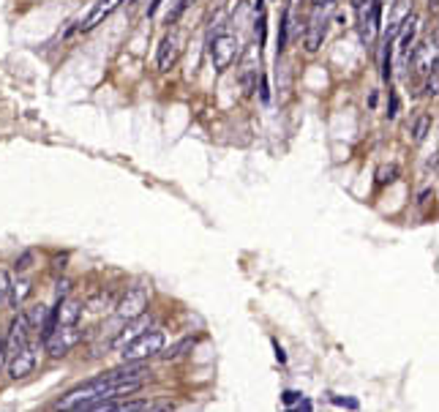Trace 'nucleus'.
<instances>
[{
  "label": "nucleus",
  "mask_w": 439,
  "mask_h": 412,
  "mask_svg": "<svg viewBox=\"0 0 439 412\" xmlns=\"http://www.w3.org/2000/svg\"><path fill=\"white\" fill-rule=\"evenodd\" d=\"M8 295H11V276L0 271V306L8 303Z\"/></svg>",
  "instance_id": "15"
},
{
  "label": "nucleus",
  "mask_w": 439,
  "mask_h": 412,
  "mask_svg": "<svg viewBox=\"0 0 439 412\" xmlns=\"http://www.w3.org/2000/svg\"><path fill=\"white\" fill-rule=\"evenodd\" d=\"M147 377H150V368L142 361H126V366L112 368L107 374H98L88 382L71 388L57 402V407L60 410H90L98 402H112V399H120V396H132L147 382Z\"/></svg>",
  "instance_id": "1"
},
{
  "label": "nucleus",
  "mask_w": 439,
  "mask_h": 412,
  "mask_svg": "<svg viewBox=\"0 0 439 412\" xmlns=\"http://www.w3.org/2000/svg\"><path fill=\"white\" fill-rule=\"evenodd\" d=\"M177 57H180V39H177L175 33H170V36H164V42L159 44V57H156L159 71H170L177 63Z\"/></svg>",
  "instance_id": "11"
},
{
  "label": "nucleus",
  "mask_w": 439,
  "mask_h": 412,
  "mask_svg": "<svg viewBox=\"0 0 439 412\" xmlns=\"http://www.w3.org/2000/svg\"><path fill=\"white\" fill-rule=\"evenodd\" d=\"M80 336H82V333H80V325H55V330L46 336L44 344L52 358H63L71 347H77Z\"/></svg>",
  "instance_id": "6"
},
{
  "label": "nucleus",
  "mask_w": 439,
  "mask_h": 412,
  "mask_svg": "<svg viewBox=\"0 0 439 412\" xmlns=\"http://www.w3.org/2000/svg\"><path fill=\"white\" fill-rule=\"evenodd\" d=\"M409 57H412V66H415V71H418V74L429 77L431 71H437V39H431V42H426V44L415 46V49L409 52Z\"/></svg>",
  "instance_id": "9"
},
{
  "label": "nucleus",
  "mask_w": 439,
  "mask_h": 412,
  "mask_svg": "<svg viewBox=\"0 0 439 412\" xmlns=\"http://www.w3.org/2000/svg\"><path fill=\"white\" fill-rule=\"evenodd\" d=\"M295 402H301V393H295V391H284V404H295Z\"/></svg>",
  "instance_id": "20"
},
{
  "label": "nucleus",
  "mask_w": 439,
  "mask_h": 412,
  "mask_svg": "<svg viewBox=\"0 0 439 412\" xmlns=\"http://www.w3.org/2000/svg\"><path fill=\"white\" fill-rule=\"evenodd\" d=\"M355 6H357V11H360V19H357L360 42L366 46H371L377 42L379 25H382V0H357Z\"/></svg>",
  "instance_id": "4"
},
{
  "label": "nucleus",
  "mask_w": 439,
  "mask_h": 412,
  "mask_svg": "<svg viewBox=\"0 0 439 412\" xmlns=\"http://www.w3.org/2000/svg\"><path fill=\"white\" fill-rule=\"evenodd\" d=\"M6 361H8V350H6V341H0V374L6 368Z\"/></svg>",
  "instance_id": "21"
},
{
  "label": "nucleus",
  "mask_w": 439,
  "mask_h": 412,
  "mask_svg": "<svg viewBox=\"0 0 439 412\" xmlns=\"http://www.w3.org/2000/svg\"><path fill=\"white\" fill-rule=\"evenodd\" d=\"M287 36H289V8L284 11V17H281V28H278V55L284 52V46H287Z\"/></svg>",
  "instance_id": "14"
},
{
  "label": "nucleus",
  "mask_w": 439,
  "mask_h": 412,
  "mask_svg": "<svg viewBox=\"0 0 439 412\" xmlns=\"http://www.w3.org/2000/svg\"><path fill=\"white\" fill-rule=\"evenodd\" d=\"M240 55V42L235 33H219L213 42H210V60H213V69L216 71H226Z\"/></svg>",
  "instance_id": "5"
},
{
  "label": "nucleus",
  "mask_w": 439,
  "mask_h": 412,
  "mask_svg": "<svg viewBox=\"0 0 439 412\" xmlns=\"http://www.w3.org/2000/svg\"><path fill=\"white\" fill-rule=\"evenodd\" d=\"M46 314H49V309H46V306H33V309L25 314V320H28L30 328H36V325L42 328V325L46 322Z\"/></svg>",
  "instance_id": "13"
},
{
  "label": "nucleus",
  "mask_w": 439,
  "mask_h": 412,
  "mask_svg": "<svg viewBox=\"0 0 439 412\" xmlns=\"http://www.w3.org/2000/svg\"><path fill=\"white\" fill-rule=\"evenodd\" d=\"M333 404H341V407H350V410H357V402L355 399H339V396H330Z\"/></svg>",
  "instance_id": "19"
},
{
  "label": "nucleus",
  "mask_w": 439,
  "mask_h": 412,
  "mask_svg": "<svg viewBox=\"0 0 439 412\" xmlns=\"http://www.w3.org/2000/svg\"><path fill=\"white\" fill-rule=\"evenodd\" d=\"M8 377L17 382V379H25L28 374H33V368L39 364V347L36 344H22L14 355H8Z\"/></svg>",
  "instance_id": "7"
},
{
  "label": "nucleus",
  "mask_w": 439,
  "mask_h": 412,
  "mask_svg": "<svg viewBox=\"0 0 439 412\" xmlns=\"http://www.w3.org/2000/svg\"><path fill=\"white\" fill-rule=\"evenodd\" d=\"M395 175H398V167H393V164H391L388 170H379V178H377V181H379V183H393Z\"/></svg>",
  "instance_id": "17"
},
{
  "label": "nucleus",
  "mask_w": 439,
  "mask_h": 412,
  "mask_svg": "<svg viewBox=\"0 0 439 412\" xmlns=\"http://www.w3.org/2000/svg\"><path fill=\"white\" fill-rule=\"evenodd\" d=\"M145 309H147V289H145L142 284L129 287L126 295H123L120 303H118V320L132 322V320H136V317H142Z\"/></svg>",
  "instance_id": "8"
},
{
  "label": "nucleus",
  "mask_w": 439,
  "mask_h": 412,
  "mask_svg": "<svg viewBox=\"0 0 439 412\" xmlns=\"http://www.w3.org/2000/svg\"><path fill=\"white\" fill-rule=\"evenodd\" d=\"M164 350V333L161 330H142L132 341L123 344V364L126 361H147Z\"/></svg>",
  "instance_id": "3"
},
{
  "label": "nucleus",
  "mask_w": 439,
  "mask_h": 412,
  "mask_svg": "<svg viewBox=\"0 0 439 412\" xmlns=\"http://www.w3.org/2000/svg\"><path fill=\"white\" fill-rule=\"evenodd\" d=\"M431 6H437V0H431Z\"/></svg>",
  "instance_id": "23"
},
{
  "label": "nucleus",
  "mask_w": 439,
  "mask_h": 412,
  "mask_svg": "<svg viewBox=\"0 0 439 412\" xmlns=\"http://www.w3.org/2000/svg\"><path fill=\"white\" fill-rule=\"evenodd\" d=\"M28 333H30V325L25 320V314H19L17 320L11 322V328H8V336L3 339L6 341V350H8V355H14L22 344H28Z\"/></svg>",
  "instance_id": "12"
},
{
  "label": "nucleus",
  "mask_w": 439,
  "mask_h": 412,
  "mask_svg": "<svg viewBox=\"0 0 439 412\" xmlns=\"http://www.w3.org/2000/svg\"><path fill=\"white\" fill-rule=\"evenodd\" d=\"M336 8V0H311V19H308V30H306V44L308 52H316L319 44L325 42V30H328V19Z\"/></svg>",
  "instance_id": "2"
},
{
  "label": "nucleus",
  "mask_w": 439,
  "mask_h": 412,
  "mask_svg": "<svg viewBox=\"0 0 439 412\" xmlns=\"http://www.w3.org/2000/svg\"><path fill=\"white\" fill-rule=\"evenodd\" d=\"M429 126H431V118H429V115H420V118H418V123H415V132H412V134H415V139H418V142H420V139L426 137V132H429Z\"/></svg>",
  "instance_id": "16"
},
{
  "label": "nucleus",
  "mask_w": 439,
  "mask_h": 412,
  "mask_svg": "<svg viewBox=\"0 0 439 412\" xmlns=\"http://www.w3.org/2000/svg\"><path fill=\"white\" fill-rule=\"evenodd\" d=\"M30 260H33V254H30V251H25V254L14 262V265H17V271H28V262H30Z\"/></svg>",
  "instance_id": "18"
},
{
  "label": "nucleus",
  "mask_w": 439,
  "mask_h": 412,
  "mask_svg": "<svg viewBox=\"0 0 439 412\" xmlns=\"http://www.w3.org/2000/svg\"><path fill=\"white\" fill-rule=\"evenodd\" d=\"M123 3H126V0H98V3L90 8L88 17L80 22V30H82V33L93 30V28H96V25H101L107 17H112V14H115V11H118Z\"/></svg>",
  "instance_id": "10"
},
{
  "label": "nucleus",
  "mask_w": 439,
  "mask_h": 412,
  "mask_svg": "<svg viewBox=\"0 0 439 412\" xmlns=\"http://www.w3.org/2000/svg\"><path fill=\"white\" fill-rule=\"evenodd\" d=\"M395 112H398V98H395V93H393V98H391V112H388V115L395 118Z\"/></svg>",
  "instance_id": "22"
}]
</instances>
